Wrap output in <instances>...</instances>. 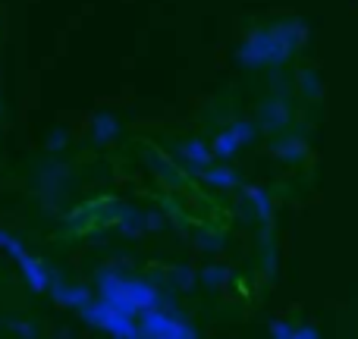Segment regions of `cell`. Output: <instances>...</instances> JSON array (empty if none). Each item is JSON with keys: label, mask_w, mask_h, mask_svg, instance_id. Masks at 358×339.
<instances>
[{"label": "cell", "mask_w": 358, "mask_h": 339, "mask_svg": "<svg viewBox=\"0 0 358 339\" xmlns=\"http://www.w3.org/2000/svg\"><path fill=\"white\" fill-rule=\"evenodd\" d=\"M305 38V22L302 19H289V22H280L267 31H258L252 41L242 50V60L245 63H280L296 50V44Z\"/></svg>", "instance_id": "obj_1"}, {"label": "cell", "mask_w": 358, "mask_h": 339, "mask_svg": "<svg viewBox=\"0 0 358 339\" xmlns=\"http://www.w3.org/2000/svg\"><path fill=\"white\" fill-rule=\"evenodd\" d=\"M273 154L283 157V161H302L308 154V145H305V138H283V142L273 145Z\"/></svg>", "instance_id": "obj_2"}, {"label": "cell", "mask_w": 358, "mask_h": 339, "mask_svg": "<svg viewBox=\"0 0 358 339\" xmlns=\"http://www.w3.org/2000/svg\"><path fill=\"white\" fill-rule=\"evenodd\" d=\"M289 123V110H286L283 101H271V104L264 107V126L267 129H280V126Z\"/></svg>", "instance_id": "obj_3"}, {"label": "cell", "mask_w": 358, "mask_h": 339, "mask_svg": "<svg viewBox=\"0 0 358 339\" xmlns=\"http://www.w3.org/2000/svg\"><path fill=\"white\" fill-rule=\"evenodd\" d=\"M248 198H252V204L258 208L261 220H271V198H267V192H261V189H248Z\"/></svg>", "instance_id": "obj_4"}, {"label": "cell", "mask_w": 358, "mask_h": 339, "mask_svg": "<svg viewBox=\"0 0 358 339\" xmlns=\"http://www.w3.org/2000/svg\"><path fill=\"white\" fill-rule=\"evenodd\" d=\"M302 88L308 98H321V79H317V73H311V69H305L302 73Z\"/></svg>", "instance_id": "obj_5"}, {"label": "cell", "mask_w": 358, "mask_h": 339, "mask_svg": "<svg viewBox=\"0 0 358 339\" xmlns=\"http://www.w3.org/2000/svg\"><path fill=\"white\" fill-rule=\"evenodd\" d=\"M271 333L280 336V339H289V336H296V327H289V324H283V321H273L271 324Z\"/></svg>", "instance_id": "obj_6"}, {"label": "cell", "mask_w": 358, "mask_h": 339, "mask_svg": "<svg viewBox=\"0 0 358 339\" xmlns=\"http://www.w3.org/2000/svg\"><path fill=\"white\" fill-rule=\"evenodd\" d=\"M296 336L299 339H317V327H299Z\"/></svg>", "instance_id": "obj_7"}]
</instances>
